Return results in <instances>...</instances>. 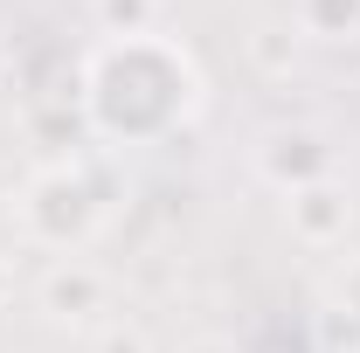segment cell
Listing matches in <instances>:
<instances>
[{
	"instance_id": "11",
	"label": "cell",
	"mask_w": 360,
	"mask_h": 353,
	"mask_svg": "<svg viewBox=\"0 0 360 353\" xmlns=\"http://www.w3.org/2000/svg\"><path fill=\"white\" fill-rule=\"evenodd\" d=\"M187 353H236V347H222V340H201V347H187Z\"/></svg>"
},
{
	"instance_id": "9",
	"label": "cell",
	"mask_w": 360,
	"mask_h": 353,
	"mask_svg": "<svg viewBox=\"0 0 360 353\" xmlns=\"http://www.w3.org/2000/svg\"><path fill=\"white\" fill-rule=\"evenodd\" d=\"M104 353H146L139 333H104Z\"/></svg>"
},
{
	"instance_id": "8",
	"label": "cell",
	"mask_w": 360,
	"mask_h": 353,
	"mask_svg": "<svg viewBox=\"0 0 360 353\" xmlns=\"http://www.w3.org/2000/svg\"><path fill=\"white\" fill-rule=\"evenodd\" d=\"M333 305H340L347 326H360V257H347V264L333 270Z\"/></svg>"
},
{
	"instance_id": "6",
	"label": "cell",
	"mask_w": 360,
	"mask_h": 353,
	"mask_svg": "<svg viewBox=\"0 0 360 353\" xmlns=\"http://www.w3.org/2000/svg\"><path fill=\"white\" fill-rule=\"evenodd\" d=\"M291 14L312 42H360V0H291Z\"/></svg>"
},
{
	"instance_id": "1",
	"label": "cell",
	"mask_w": 360,
	"mask_h": 353,
	"mask_svg": "<svg viewBox=\"0 0 360 353\" xmlns=\"http://www.w3.org/2000/svg\"><path fill=\"white\" fill-rule=\"evenodd\" d=\"M208 104L201 63L174 35H104L77 70V111L104 146H160L187 132Z\"/></svg>"
},
{
	"instance_id": "3",
	"label": "cell",
	"mask_w": 360,
	"mask_h": 353,
	"mask_svg": "<svg viewBox=\"0 0 360 353\" xmlns=\"http://www.w3.org/2000/svg\"><path fill=\"white\" fill-rule=\"evenodd\" d=\"M340 167V153L326 146V132L312 125H284V132H270L257 146V174L277 187V194H298V187H319V180H333Z\"/></svg>"
},
{
	"instance_id": "2",
	"label": "cell",
	"mask_w": 360,
	"mask_h": 353,
	"mask_svg": "<svg viewBox=\"0 0 360 353\" xmlns=\"http://www.w3.org/2000/svg\"><path fill=\"white\" fill-rule=\"evenodd\" d=\"M97 187H90L84 167H70V160H56V167H35V174L21 180V194H14V222H21V236L35 243V250H56V257H70V250H84L90 236H97Z\"/></svg>"
},
{
	"instance_id": "4",
	"label": "cell",
	"mask_w": 360,
	"mask_h": 353,
	"mask_svg": "<svg viewBox=\"0 0 360 353\" xmlns=\"http://www.w3.org/2000/svg\"><path fill=\"white\" fill-rule=\"evenodd\" d=\"M284 201H291V229H298V243H340L347 222H354V201H347L333 180L298 187V194H284Z\"/></svg>"
},
{
	"instance_id": "7",
	"label": "cell",
	"mask_w": 360,
	"mask_h": 353,
	"mask_svg": "<svg viewBox=\"0 0 360 353\" xmlns=\"http://www.w3.org/2000/svg\"><path fill=\"white\" fill-rule=\"evenodd\" d=\"M153 0H97V28L104 35H153Z\"/></svg>"
},
{
	"instance_id": "10",
	"label": "cell",
	"mask_w": 360,
	"mask_h": 353,
	"mask_svg": "<svg viewBox=\"0 0 360 353\" xmlns=\"http://www.w3.org/2000/svg\"><path fill=\"white\" fill-rule=\"evenodd\" d=\"M7 298H14V264L0 257V305H7Z\"/></svg>"
},
{
	"instance_id": "12",
	"label": "cell",
	"mask_w": 360,
	"mask_h": 353,
	"mask_svg": "<svg viewBox=\"0 0 360 353\" xmlns=\"http://www.w3.org/2000/svg\"><path fill=\"white\" fill-rule=\"evenodd\" d=\"M0 63H7V56H0Z\"/></svg>"
},
{
	"instance_id": "5",
	"label": "cell",
	"mask_w": 360,
	"mask_h": 353,
	"mask_svg": "<svg viewBox=\"0 0 360 353\" xmlns=\"http://www.w3.org/2000/svg\"><path fill=\"white\" fill-rule=\"evenodd\" d=\"M42 305L56 312V319H90V312L104 305V277L70 257V264H56V270L42 277Z\"/></svg>"
}]
</instances>
